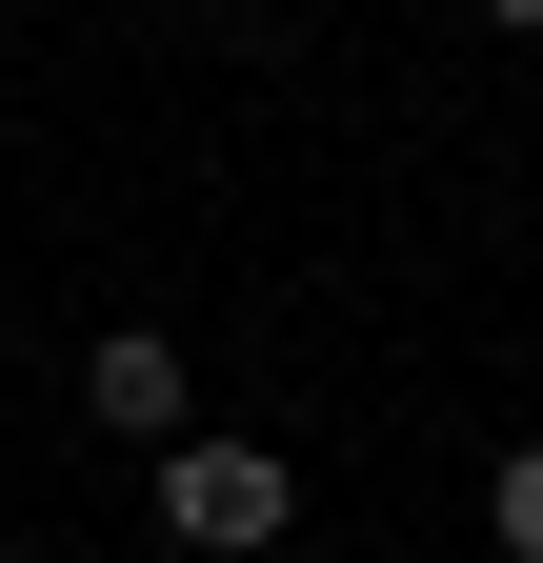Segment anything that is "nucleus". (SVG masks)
Listing matches in <instances>:
<instances>
[{
  "mask_svg": "<svg viewBox=\"0 0 543 563\" xmlns=\"http://www.w3.org/2000/svg\"><path fill=\"white\" fill-rule=\"evenodd\" d=\"M81 422H101V443H142V463H162L181 422H201V383H181V342H162V322H101V342H81Z\"/></svg>",
  "mask_w": 543,
  "mask_h": 563,
  "instance_id": "2",
  "label": "nucleus"
},
{
  "mask_svg": "<svg viewBox=\"0 0 543 563\" xmlns=\"http://www.w3.org/2000/svg\"><path fill=\"white\" fill-rule=\"evenodd\" d=\"M484 21H503V41H543V0H484Z\"/></svg>",
  "mask_w": 543,
  "mask_h": 563,
  "instance_id": "4",
  "label": "nucleus"
},
{
  "mask_svg": "<svg viewBox=\"0 0 543 563\" xmlns=\"http://www.w3.org/2000/svg\"><path fill=\"white\" fill-rule=\"evenodd\" d=\"M242 21H282V0H242Z\"/></svg>",
  "mask_w": 543,
  "mask_h": 563,
  "instance_id": "6",
  "label": "nucleus"
},
{
  "mask_svg": "<svg viewBox=\"0 0 543 563\" xmlns=\"http://www.w3.org/2000/svg\"><path fill=\"white\" fill-rule=\"evenodd\" d=\"M484 543H503V563H543V443H503V463H484Z\"/></svg>",
  "mask_w": 543,
  "mask_h": 563,
  "instance_id": "3",
  "label": "nucleus"
},
{
  "mask_svg": "<svg viewBox=\"0 0 543 563\" xmlns=\"http://www.w3.org/2000/svg\"><path fill=\"white\" fill-rule=\"evenodd\" d=\"M0 563H60V543H0Z\"/></svg>",
  "mask_w": 543,
  "mask_h": 563,
  "instance_id": "5",
  "label": "nucleus"
},
{
  "mask_svg": "<svg viewBox=\"0 0 543 563\" xmlns=\"http://www.w3.org/2000/svg\"><path fill=\"white\" fill-rule=\"evenodd\" d=\"M282 523H302V463L282 443H242V422H181L162 443V543L181 563H262Z\"/></svg>",
  "mask_w": 543,
  "mask_h": 563,
  "instance_id": "1",
  "label": "nucleus"
}]
</instances>
